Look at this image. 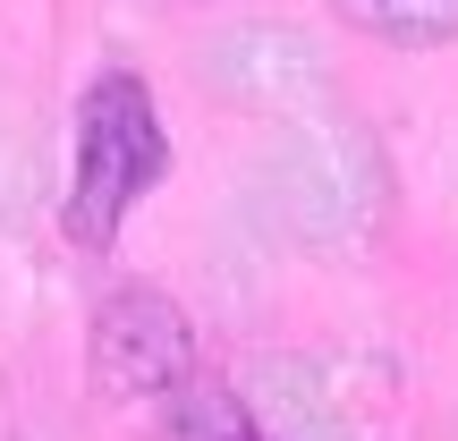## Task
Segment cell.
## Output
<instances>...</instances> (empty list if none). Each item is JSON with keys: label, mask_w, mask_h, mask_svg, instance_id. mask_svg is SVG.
I'll return each mask as SVG.
<instances>
[{"label": "cell", "mask_w": 458, "mask_h": 441, "mask_svg": "<svg viewBox=\"0 0 458 441\" xmlns=\"http://www.w3.org/2000/svg\"><path fill=\"white\" fill-rule=\"evenodd\" d=\"M162 179H170V136H162V111H153L145 77L136 68H102L77 102V170H68V204H60L68 246L102 255L119 238V221Z\"/></svg>", "instance_id": "obj_1"}, {"label": "cell", "mask_w": 458, "mask_h": 441, "mask_svg": "<svg viewBox=\"0 0 458 441\" xmlns=\"http://www.w3.org/2000/svg\"><path fill=\"white\" fill-rule=\"evenodd\" d=\"M85 365H94V391L102 399H179L187 382L204 374L187 314L170 306L162 289H145V280H128V289H111L94 306Z\"/></svg>", "instance_id": "obj_2"}, {"label": "cell", "mask_w": 458, "mask_h": 441, "mask_svg": "<svg viewBox=\"0 0 458 441\" xmlns=\"http://www.w3.org/2000/svg\"><path fill=\"white\" fill-rule=\"evenodd\" d=\"M153 441H263V425H255V408H246L221 374H196L179 399H162Z\"/></svg>", "instance_id": "obj_3"}, {"label": "cell", "mask_w": 458, "mask_h": 441, "mask_svg": "<svg viewBox=\"0 0 458 441\" xmlns=\"http://www.w3.org/2000/svg\"><path fill=\"white\" fill-rule=\"evenodd\" d=\"M331 9L391 51H433L458 34V0H331Z\"/></svg>", "instance_id": "obj_4"}]
</instances>
